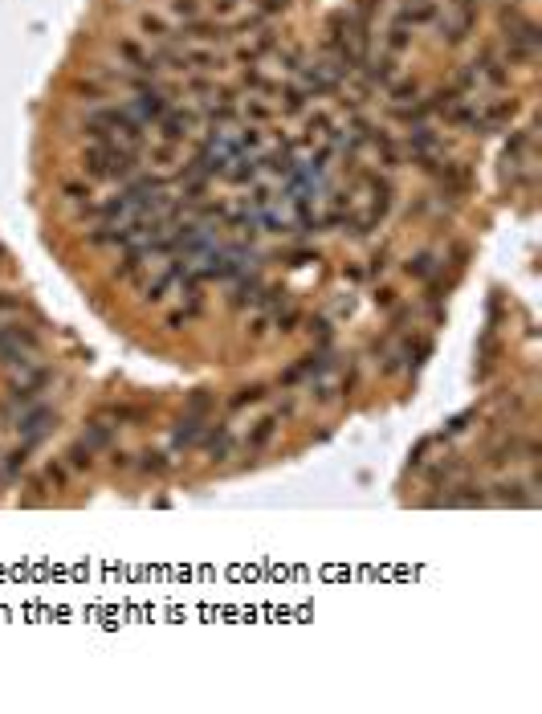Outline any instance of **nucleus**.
Masks as SVG:
<instances>
[{"mask_svg": "<svg viewBox=\"0 0 542 714\" xmlns=\"http://www.w3.org/2000/svg\"><path fill=\"white\" fill-rule=\"evenodd\" d=\"M392 298H396L392 290H379V294H376V302H379V307H392Z\"/></svg>", "mask_w": 542, "mask_h": 714, "instance_id": "ea45409f", "label": "nucleus"}, {"mask_svg": "<svg viewBox=\"0 0 542 714\" xmlns=\"http://www.w3.org/2000/svg\"><path fill=\"white\" fill-rule=\"evenodd\" d=\"M66 196H70V200H86L90 188H82V184H66Z\"/></svg>", "mask_w": 542, "mask_h": 714, "instance_id": "473e14b6", "label": "nucleus"}, {"mask_svg": "<svg viewBox=\"0 0 542 714\" xmlns=\"http://www.w3.org/2000/svg\"><path fill=\"white\" fill-rule=\"evenodd\" d=\"M41 347V339L33 335V327H24V323H4L0 327V363H21V359H29L33 351Z\"/></svg>", "mask_w": 542, "mask_h": 714, "instance_id": "f257e3e1", "label": "nucleus"}, {"mask_svg": "<svg viewBox=\"0 0 542 714\" xmlns=\"http://www.w3.org/2000/svg\"><path fill=\"white\" fill-rule=\"evenodd\" d=\"M143 461H139V470L143 474H164L167 470V453H155V449H147V453H139Z\"/></svg>", "mask_w": 542, "mask_h": 714, "instance_id": "a211bd4d", "label": "nucleus"}, {"mask_svg": "<svg viewBox=\"0 0 542 714\" xmlns=\"http://www.w3.org/2000/svg\"><path fill=\"white\" fill-rule=\"evenodd\" d=\"M229 449H233L229 425H216V428H213V437H208V457H213V461H224V457H229Z\"/></svg>", "mask_w": 542, "mask_h": 714, "instance_id": "f8f14e48", "label": "nucleus"}, {"mask_svg": "<svg viewBox=\"0 0 542 714\" xmlns=\"http://www.w3.org/2000/svg\"><path fill=\"white\" fill-rule=\"evenodd\" d=\"M473 24H477V13L465 8V4H452L445 17H441V37H445L448 46H461L473 33Z\"/></svg>", "mask_w": 542, "mask_h": 714, "instance_id": "7ed1b4c3", "label": "nucleus"}, {"mask_svg": "<svg viewBox=\"0 0 542 714\" xmlns=\"http://www.w3.org/2000/svg\"><path fill=\"white\" fill-rule=\"evenodd\" d=\"M143 33H147L151 41H167V37H171L167 21H164V17H155V13H147V17H143Z\"/></svg>", "mask_w": 542, "mask_h": 714, "instance_id": "4468645a", "label": "nucleus"}, {"mask_svg": "<svg viewBox=\"0 0 542 714\" xmlns=\"http://www.w3.org/2000/svg\"><path fill=\"white\" fill-rule=\"evenodd\" d=\"M245 119L265 122V119H269V106H265V102H249V106H245Z\"/></svg>", "mask_w": 542, "mask_h": 714, "instance_id": "bb28decb", "label": "nucleus"}, {"mask_svg": "<svg viewBox=\"0 0 542 714\" xmlns=\"http://www.w3.org/2000/svg\"><path fill=\"white\" fill-rule=\"evenodd\" d=\"M526 486H518V482H501V486H494V502H506V506H530V494H522Z\"/></svg>", "mask_w": 542, "mask_h": 714, "instance_id": "9b49d317", "label": "nucleus"}, {"mask_svg": "<svg viewBox=\"0 0 542 714\" xmlns=\"http://www.w3.org/2000/svg\"><path fill=\"white\" fill-rule=\"evenodd\" d=\"M363 74L371 86H392L396 82V62L383 53V57H363Z\"/></svg>", "mask_w": 542, "mask_h": 714, "instance_id": "423d86ee", "label": "nucleus"}, {"mask_svg": "<svg viewBox=\"0 0 542 714\" xmlns=\"http://www.w3.org/2000/svg\"><path fill=\"white\" fill-rule=\"evenodd\" d=\"M469 421H473V412H461V416H452V421L445 425V433H461V428L469 425Z\"/></svg>", "mask_w": 542, "mask_h": 714, "instance_id": "c756f323", "label": "nucleus"}, {"mask_svg": "<svg viewBox=\"0 0 542 714\" xmlns=\"http://www.w3.org/2000/svg\"><path fill=\"white\" fill-rule=\"evenodd\" d=\"M408 46H412V33H408V24H392V29H387V49H392V53H404Z\"/></svg>", "mask_w": 542, "mask_h": 714, "instance_id": "dca6fc26", "label": "nucleus"}, {"mask_svg": "<svg viewBox=\"0 0 542 714\" xmlns=\"http://www.w3.org/2000/svg\"><path fill=\"white\" fill-rule=\"evenodd\" d=\"M282 106L290 111V115H298V111H306V94H302L298 86H290V90L282 94Z\"/></svg>", "mask_w": 542, "mask_h": 714, "instance_id": "4be33fe9", "label": "nucleus"}, {"mask_svg": "<svg viewBox=\"0 0 542 714\" xmlns=\"http://www.w3.org/2000/svg\"><path fill=\"white\" fill-rule=\"evenodd\" d=\"M330 368H334V356H330L327 347H318V351H310L302 363H298V372L302 376H327Z\"/></svg>", "mask_w": 542, "mask_h": 714, "instance_id": "9d476101", "label": "nucleus"}, {"mask_svg": "<svg viewBox=\"0 0 542 714\" xmlns=\"http://www.w3.org/2000/svg\"><path fill=\"white\" fill-rule=\"evenodd\" d=\"M257 400H265V388L261 384H253V388H241L233 396V408H245V405H257Z\"/></svg>", "mask_w": 542, "mask_h": 714, "instance_id": "6ab92c4d", "label": "nucleus"}, {"mask_svg": "<svg viewBox=\"0 0 542 714\" xmlns=\"http://www.w3.org/2000/svg\"><path fill=\"white\" fill-rule=\"evenodd\" d=\"M428 445H432V437H425L416 449H412V465H425V453H428Z\"/></svg>", "mask_w": 542, "mask_h": 714, "instance_id": "7c9ffc66", "label": "nucleus"}, {"mask_svg": "<svg viewBox=\"0 0 542 714\" xmlns=\"http://www.w3.org/2000/svg\"><path fill=\"white\" fill-rule=\"evenodd\" d=\"M49 477H53V482H57V486H62V482H66V470H62V465H57V461H49V470H45Z\"/></svg>", "mask_w": 542, "mask_h": 714, "instance_id": "72a5a7b5", "label": "nucleus"}, {"mask_svg": "<svg viewBox=\"0 0 542 714\" xmlns=\"http://www.w3.org/2000/svg\"><path fill=\"white\" fill-rule=\"evenodd\" d=\"M383 265H387V262H383V253H376V258H371V265H367V274H383Z\"/></svg>", "mask_w": 542, "mask_h": 714, "instance_id": "58836bf2", "label": "nucleus"}, {"mask_svg": "<svg viewBox=\"0 0 542 714\" xmlns=\"http://www.w3.org/2000/svg\"><path fill=\"white\" fill-rule=\"evenodd\" d=\"M110 461H115V470H127V465H131V457H127V453H110Z\"/></svg>", "mask_w": 542, "mask_h": 714, "instance_id": "c9c22d12", "label": "nucleus"}, {"mask_svg": "<svg viewBox=\"0 0 542 714\" xmlns=\"http://www.w3.org/2000/svg\"><path fill=\"white\" fill-rule=\"evenodd\" d=\"M21 307V298H13V294H0V310H17Z\"/></svg>", "mask_w": 542, "mask_h": 714, "instance_id": "f704fd0d", "label": "nucleus"}, {"mask_svg": "<svg viewBox=\"0 0 542 714\" xmlns=\"http://www.w3.org/2000/svg\"><path fill=\"white\" fill-rule=\"evenodd\" d=\"M265 327H269V318H253V323H249V335H265Z\"/></svg>", "mask_w": 542, "mask_h": 714, "instance_id": "4c0bfd02", "label": "nucleus"}, {"mask_svg": "<svg viewBox=\"0 0 542 714\" xmlns=\"http://www.w3.org/2000/svg\"><path fill=\"white\" fill-rule=\"evenodd\" d=\"M310 335H318V343H327V339H330V323H327V318H314V323H310Z\"/></svg>", "mask_w": 542, "mask_h": 714, "instance_id": "c85d7f7f", "label": "nucleus"}, {"mask_svg": "<svg viewBox=\"0 0 542 714\" xmlns=\"http://www.w3.org/2000/svg\"><path fill=\"white\" fill-rule=\"evenodd\" d=\"M53 421H57V412L49 405H29L21 412V421H17V433L24 437V445H33V441H41L49 428H53Z\"/></svg>", "mask_w": 542, "mask_h": 714, "instance_id": "f03ea898", "label": "nucleus"}, {"mask_svg": "<svg viewBox=\"0 0 542 714\" xmlns=\"http://www.w3.org/2000/svg\"><path fill=\"white\" fill-rule=\"evenodd\" d=\"M404 274H408V278H432V274H436V258H432V253H416V258L404 262Z\"/></svg>", "mask_w": 542, "mask_h": 714, "instance_id": "ddd939ff", "label": "nucleus"}, {"mask_svg": "<svg viewBox=\"0 0 542 714\" xmlns=\"http://www.w3.org/2000/svg\"><path fill=\"white\" fill-rule=\"evenodd\" d=\"M481 502H485V494H481L477 486H461V490L448 498V506H481Z\"/></svg>", "mask_w": 542, "mask_h": 714, "instance_id": "f3484780", "label": "nucleus"}, {"mask_svg": "<svg viewBox=\"0 0 542 714\" xmlns=\"http://www.w3.org/2000/svg\"><path fill=\"white\" fill-rule=\"evenodd\" d=\"M514 453H518V445L510 441V445H501V449H494V457H490V465H506V461H510Z\"/></svg>", "mask_w": 542, "mask_h": 714, "instance_id": "cd10ccee", "label": "nucleus"}, {"mask_svg": "<svg viewBox=\"0 0 542 714\" xmlns=\"http://www.w3.org/2000/svg\"><path fill=\"white\" fill-rule=\"evenodd\" d=\"M441 17V8H436V0H408V8L400 13V21L396 24H408V29H416V24H428Z\"/></svg>", "mask_w": 542, "mask_h": 714, "instance_id": "39448f33", "label": "nucleus"}, {"mask_svg": "<svg viewBox=\"0 0 542 714\" xmlns=\"http://www.w3.org/2000/svg\"><path fill=\"white\" fill-rule=\"evenodd\" d=\"M200 433H204V416H184L180 425H176V433H171V445L176 449H192L196 441H200Z\"/></svg>", "mask_w": 542, "mask_h": 714, "instance_id": "0eeeda50", "label": "nucleus"}, {"mask_svg": "<svg viewBox=\"0 0 542 714\" xmlns=\"http://www.w3.org/2000/svg\"><path fill=\"white\" fill-rule=\"evenodd\" d=\"M236 8H241V0H216V13H220V17H229Z\"/></svg>", "mask_w": 542, "mask_h": 714, "instance_id": "2f4dec72", "label": "nucleus"}, {"mask_svg": "<svg viewBox=\"0 0 542 714\" xmlns=\"http://www.w3.org/2000/svg\"><path fill=\"white\" fill-rule=\"evenodd\" d=\"M66 457H70V465H73V470H90V461H94V457H90V449H86L82 441H73Z\"/></svg>", "mask_w": 542, "mask_h": 714, "instance_id": "aec40b11", "label": "nucleus"}, {"mask_svg": "<svg viewBox=\"0 0 542 714\" xmlns=\"http://www.w3.org/2000/svg\"><path fill=\"white\" fill-rule=\"evenodd\" d=\"M115 441V425H102V421H94V425H86V433H82V445L94 453V449H106Z\"/></svg>", "mask_w": 542, "mask_h": 714, "instance_id": "1a4fd4ad", "label": "nucleus"}, {"mask_svg": "<svg viewBox=\"0 0 542 714\" xmlns=\"http://www.w3.org/2000/svg\"><path fill=\"white\" fill-rule=\"evenodd\" d=\"M273 433H278V416H265V421H257V425H253V433H249V437H245V449H265V445H269V441H273Z\"/></svg>", "mask_w": 542, "mask_h": 714, "instance_id": "6e6552de", "label": "nucleus"}, {"mask_svg": "<svg viewBox=\"0 0 542 714\" xmlns=\"http://www.w3.org/2000/svg\"><path fill=\"white\" fill-rule=\"evenodd\" d=\"M24 461H29V445H21V449H13V453H4V474L13 477L17 470H24Z\"/></svg>", "mask_w": 542, "mask_h": 714, "instance_id": "412c9836", "label": "nucleus"}, {"mask_svg": "<svg viewBox=\"0 0 542 714\" xmlns=\"http://www.w3.org/2000/svg\"><path fill=\"white\" fill-rule=\"evenodd\" d=\"M155 127H159V139L164 143H180V139H188L192 135L196 115H192V111H171V106H167V115L155 122Z\"/></svg>", "mask_w": 542, "mask_h": 714, "instance_id": "20e7f679", "label": "nucleus"}, {"mask_svg": "<svg viewBox=\"0 0 542 714\" xmlns=\"http://www.w3.org/2000/svg\"><path fill=\"white\" fill-rule=\"evenodd\" d=\"M290 0H257V17H273V13H282Z\"/></svg>", "mask_w": 542, "mask_h": 714, "instance_id": "a878e982", "label": "nucleus"}, {"mask_svg": "<svg viewBox=\"0 0 542 714\" xmlns=\"http://www.w3.org/2000/svg\"><path fill=\"white\" fill-rule=\"evenodd\" d=\"M167 327H171V331H180V327H188V314H171V318H167Z\"/></svg>", "mask_w": 542, "mask_h": 714, "instance_id": "e433bc0d", "label": "nucleus"}, {"mask_svg": "<svg viewBox=\"0 0 542 714\" xmlns=\"http://www.w3.org/2000/svg\"><path fill=\"white\" fill-rule=\"evenodd\" d=\"M208 408H213V396H208V392H196V396L188 400V412H192V416H204Z\"/></svg>", "mask_w": 542, "mask_h": 714, "instance_id": "393cba45", "label": "nucleus"}, {"mask_svg": "<svg viewBox=\"0 0 542 714\" xmlns=\"http://www.w3.org/2000/svg\"><path fill=\"white\" fill-rule=\"evenodd\" d=\"M257 294H261V282H257V278H245V282L236 286V294H233V307H249V302H257Z\"/></svg>", "mask_w": 542, "mask_h": 714, "instance_id": "2eb2a0df", "label": "nucleus"}, {"mask_svg": "<svg viewBox=\"0 0 542 714\" xmlns=\"http://www.w3.org/2000/svg\"><path fill=\"white\" fill-rule=\"evenodd\" d=\"M298 323H302V314H298V310H278V327H282V335L298 331Z\"/></svg>", "mask_w": 542, "mask_h": 714, "instance_id": "b1692460", "label": "nucleus"}, {"mask_svg": "<svg viewBox=\"0 0 542 714\" xmlns=\"http://www.w3.org/2000/svg\"><path fill=\"white\" fill-rule=\"evenodd\" d=\"M196 13H200V4H196V0H171V17H180V21H196Z\"/></svg>", "mask_w": 542, "mask_h": 714, "instance_id": "5701e85b", "label": "nucleus"}]
</instances>
